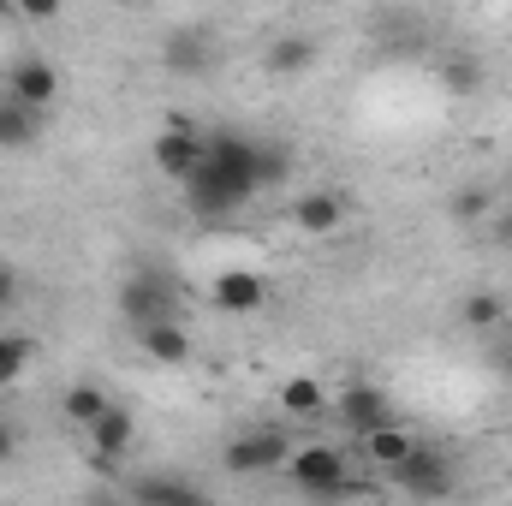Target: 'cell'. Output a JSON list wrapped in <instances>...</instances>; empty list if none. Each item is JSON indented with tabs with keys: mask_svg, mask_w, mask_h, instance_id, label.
<instances>
[{
	"mask_svg": "<svg viewBox=\"0 0 512 506\" xmlns=\"http://www.w3.org/2000/svg\"><path fill=\"white\" fill-rule=\"evenodd\" d=\"M161 66L179 72V78L209 72V66H215V36H209L203 24H179V30H167V36H161Z\"/></svg>",
	"mask_w": 512,
	"mask_h": 506,
	"instance_id": "10",
	"label": "cell"
},
{
	"mask_svg": "<svg viewBox=\"0 0 512 506\" xmlns=\"http://www.w3.org/2000/svg\"><path fill=\"white\" fill-rule=\"evenodd\" d=\"M60 411H66L72 429H90V423L108 411V387H96V381H72V387L60 393Z\"/></svg>",
	"mask_w": 512,
	"mask_h": 506,
	"instance_id": "17",
	"label": "cell"
},
{
	"mask_svg": "<svg viewBox=\"0 0 512 506\" xmlns=\"http://www.w3.org/2000/svg\"><path fill=\"white\" fill-rule=\"evenodd\" d=\"M0 90L18 96V102H30V108H54L60 90H66V78H60V66H54L48 54H18V60L0 72Z\"/></svg>",
	"mask_w": 512,
	"mask_h": 506,
	"instance_id": "7",
	"label": "cell"
},
{
	"mask_svg": "<svg viewBox=\"0 0 512 506\" xmlns=\"http://www.w3.org/2000/svg\"><path fill=\"white\" fill-rule=\"evenodd\" d=\"M42 131H48V108H30V102H18V96L0 90V149H6V155L36 149Z\"/></svg>",
	"mask_w": 512,
	"mask_h": 506,
	"instance_id": "12",
	"label": "cell"
},
{
	"mask_svg": "<svg viewBox=\"0 0 512 506\" xmlns=\"http://www.w3.org/2000/svg\"><path fill=\"white\" fill-rule=\"evenodd\" d=\"M501 316H507V304H501V292H489V286L459 298V322H465L471 334H495V328H501Z\"/></svg>",
	"mask_w": 512,
	"mask_h": 506,
	"instance_id": "19",
	"label": "cell"
},
{
	"mask_svg": "<svg viewBox=\"0 0 512 506\" xmlns=\"http://www.w3.org/2000/svg\"><path fill=\"white\" fill-rule=\"evenodd\" d=\"M286 453H292V441L280 429H245L221 447V465L233 477H268V471H286Z\"/></svg>",
	"mask_w": 512,
	"mask_h": 506,
	"instance_id": "5",
	"label": "cell"
},
{
	"mask_svg": "<svg viewBox=\"0 0 512 506\" xmlns=\"http://www.w3.org/2000/svg\"><path fill=\"white\" fill-rule=\"evenodd\" d=\"M358 441H364V453H370L382 471H393V465L417 447V435H411V429H399V417H393V423H382V429H370V435H358Z\"/></svg>",
	"mask_w": 512,
	"mask_h": 506,
	"instance_id": "18",
	"label": "cell"
},
{
	"mask_svg": "<svg viewBox=\"0 0 512 506\" xmlns=\"http://www.w3.org/2000/svg\"><path fill=\"white\" fill-rule=\"evenodd\" d=\"M286 477H292V489H298V495L346 501V477H352V465H346V453H340V447L310 441V447H292V453H286Z\"/></svg>",
	"mask_w": 512,
	"mask_h": 506,
	"instance_id": "2",
	"label": "cell"
},
{
	"mask_svg": "<svg viewBox=\"0 0 512 506\" xmlns=\"http://www.w3.org/2000/svg\"><path fill=\"white\" fill-rule=\"evenodd\" d=\"M30 358H36L30 334H0V387H18V376L30 370Z\"/></svg>",
	"mask_w": 512,
	"mask_h": 506,
	"instance_id": "22",
	"label": "cell"
},
{
	"mask_svg": "<svg viewBox=\"0 0 512 506\" xmlns=\"http://www.w3.org/2000/svg\"><path fill=\"white\" fill-rule=\"evenodd\" d=\"M131 334H137L143 358H155L161 370H179V364H191V334H185V322H179V316H167V322H149V328H131Z\"/></svg>",
	"mask_w": 512,
	"mask_h": 506,
	"instance_id": "14",
	"label": "cell"
},
{
	"mask_svg": "<svg viewBox=\"0 0 512 506\" xmlns=\"http://www.w3.org/2000/svg\"><path fill=\"white\" fill-rule=\"evenodd\" d=\"M18 292H24L18 268H12V262H0V310H12V304H18Z\"/></svg>",
	"mask_w": 512,
	"mask_h": 506,
	"instance_id": "26",
	"label": "cell"
},
{
	"mask_svg": "<svg viewBox=\"0 0 512 506\" xmlns=\"http://www.w3.org/2000/svg\"><path fill=\"white\" fill-rule=\"evenodd\" d=\"M495 215V191L489 185H465L453 203H447V221H459V227H477V221H489Z\"/></svg>",
	"mask_w": 512,
	"mask_h": 506,
	"instance_id": "21",
	"label": "cell"
},
{
	"mask_svg": "<svg viewBox=\"0 0 512 506\" xmlns=\"http://www.w3.org/2000/svg\"><path fill=\"white\" fill-rule=\"evenodd\" d=\"M280 411H292V417H322V411H328V393H322V381H310V376L280 381Z\"/></svg>",
	"mask_w": 512,
	"mask_h": 506,
	"instance_id": "20",
	"label": "cell"
},
{
	"mask_svg": "<svg viewBox=\"0 0 512 506\" xmlns=\"http://www.w3.org/2000/svg\"><path fill=\"white\" fill-rule=\"evenodd\" d=\"M334 417H340L352 435H370V429L393 423V399H387L376 381H352V387L334 399Z\"/></svg>",
	"mask_w": 512,
	"mask_h": 506,
	"instance_id": "11",
	"label": "cell"
},
{
	"mask_svg": "<svg viewBox=\"0 0 512 506\" xmlns=\"http://www.w3.org/2000/svg\"><path fill=\"white\" fill-rule=\"evenodd\" d=\"M185 191V209L197 221H227L251 203L256 191V137H239V131H215L209 149H203V167L179 185Z\"/></svg>",
	"mask_w": 512,
	"mask_h": 506,
	"instance_id": "1",
	"label": "cell"
},
{
	"mask_svg": "<svg viewBox=\"0 0 512 506\" xmlns=\"http://www.w3.org/2000/svg\"><path fill=\"white\" fill-rule=\"evenodd\" d=\"M286 173H292V149L286 143H256V185L274 191V185H286Z\"/></svg>",
	"mask_w": 512,
	"mask_h": 506,
	"instance_id": "23",
	"label": "cell"
},
{
	"mask_svg": "<svg viewBox=\"0 0 512 506\" xmlns=\"http://www.w3.org/2000/svg\"><path fill=\"white\" fill-rule=\"evenodd\" d=\"M292 227L310 233V239L340 233V227H346V197H340V191H304V197L292 203Z\"/></svg>",
	"mask_w": 512,
	"mask_h": 506,
	"instance_id": "13",
	"label": "cell"
},
{
	"mask_svg": "<svg viewBox=\"0 0 512 506\" xmlns=\"http://www.w3.org/2000/svg\"><path fill=\"white\" fill-rule=\"evenodd\" d=\"M393 489L399 495H417V501H441V495H453V465H447V453H435V447H411L393 471Z\"/></svg>",
	"mask_w": 512,
	"mask_h": 506,
	"instance_id": "6",
	"label": "cell"
},
{
	"mask_svg": "<svg viewBox=\"0 0 512 506\" xmlns=\"http://www.w3.org/2000/svg\"><path fill=\"white\" fill-rule=\"evenodd\" d=\"M131 501H161V506H197L203 489L191 477H173V471H149V477H131L126 483Z\"/></svg>",
	"mask_w": 512,
	"mask_h": 506,
	"instance_id": "16",
	"label": "cell"
},
{
	"mask_svg": "<svg viewBox=\"0 0 512 506\" xmlns=\"http://www.w3.org/2000/svg\"><path fill=\"white\" fill-rule=\"evenodd\" d=\"M84 441H90V465H96L102 477H114L120 459L131 453V441H137V417H131L120 399H108V411L84 429Z\"/></svg>",
	"mask_w": 512,
	"mask_h": 506,
	"instance_id": "8",
	"label": "cell"
},
{
	"mask_svg": "<svg viewBox=\"0 0 512 506\" xmlns=\"http://www.w3.org/2000/svg\"><path fill=\"white\" fill-rule=\"evenodd\" d=\"M12 459H18V429L0 423V465H12Z\"/></svg>",
	"mask_w": 512,
	"mask_h": 506,
	"instance_id": "27",
	"label": "cell"
},
{
	"mask_svg": "<svg viewBox=\"0 0 512 506\" xmlns=\"http://www.w3.org/2000/svg\"><path fill=\"white\" fill-rule=\"evenodd\" d=\"M203 149H209V137L191 126V120H167V126L155 131V143H149V161H155L161 179L185 185V179L203 167Z\"/></svg>",
	"mask_w": 512,
	"mask_h": 506,
	"instance_id": "4",
	"label": "cell"
},
{
	"mask_svg": "<svg viewBox=\"0 0 512 506\" xmlns=\"http://www.w3.org/2000/svg\"><path fill=\"white\" fill-rule=\"evenodd\" d=\"M477 84H483L477 60H447V66H441V90H453V96H477Z\"/></svg>",
	"mask_w": 512,
	"mask_h": 506,
	"instance_id": "24",
	"label": "cell"
},
{
	"mask_svg": "<svg viewBox=\"0 0 512 506\" xmlns=\"http://www.w3.org/2000/svg\"><path fill=\"white\" fill-rule=\"evenodd\" d=\"M6 12H18V0H0V18H6Z\"/></svg>",
	"mask_w": 512,
	"mask_h": 506,
	"instance_id": "29",
	"label": "cell"
},
{
	"mask_svg": "<svg viewBox=\"0 0 512 506\" xmlns=\"http://www.w3.org/2000/svg\"><path fill=\"white\" fill-rule=\"evenodd\" d=\"M501 376L512 381V346H507V352H501Z\"/></svg>",
	"mask_w": 512,
	"mask_h": 506,
	"instance_id": "28",
	"label": "cell"
},
{
	"mask_svg": "<svg viewBox=\"0 0 512 506\" xmlns=\"http://www.w3.org/2000/svg\"><path fill=\"white\" fill-rule=\"evenodd\" d=\"M60 12H66V0H18V18H30V24H48Z\"/></svg>",
	"mask_w": 512,
	"mask_h": 506,
	"instance_id": "25",
	"label": "cell"
},
{
	"mask_svg": "<svg viewBox=\"0 0 512 506\" xmlns=\"http://www.w3.org/2000/svg\"><path fill=\"white\" fill-rule=\"evenodd\" d=\"M114 310L126 316V328H149V322H167L179 316V286L161 274V268H131L114 292Z\"/></svg>",
	"mask_w": 512,
	"mask_h": 506,
	"instance_id": "3",
	"label": "cell"
},
{
	"mask_svg": "<svg viewBox=\"0 0 512 506\" xmlns=\"http://www.w3.org/2000/svg\"><path fill=\"white\" fill-rule=\"evenodd\" d=\"M507 256H512V245H507Z\"/></svg>",
	"mask_w": 512,
	"mask_h": 506,
	"instance_id": "30",
	"label": "cell"
},
{
	"mask_svg": "<svg viewBox=\"0 0 512 506\" xmlns=\"http://www.w3.org/2000/svg\"><path fill=\"white\" fill-rule=\"evenodd\" d=\"M209 304L221 316H262L268 304V274L262 268H221L215 286H209Z\"/></svg>",
	"mask_w": 512,
	"mask_h": 506,
	"instance_id": "9",
	"label": "cell"
},
{
	"mask_svg": "<svg viewBox=\"0 0 512 506\" xmlns=\"http://www.w3.org/2000/svg\"><path fill=\"white\" fill-rule=\"evenodd\" d=\"M316 42L304 36V30H286V36H274L268 42V54H262V66H268V78H280V84H292V78H304L310 66H316Z\"/></svg>",
	"mask_w": 512,
	"mask_h": 506,
	"instance_id": "15",
	"label": "cell"
}]
</instances>
